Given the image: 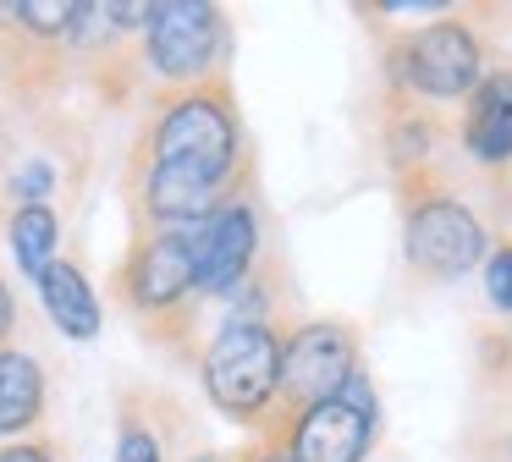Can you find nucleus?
Instances as JSON below:
<instances>
[{"label":"nucleus","mask_w":512,"mask_h":462,"mask_svg":"<svg viewBox=\"0 0 512 462\" xmlns=\"http://www.w3.org/2000/svg\"><path fill=\"white\" fill-rule=\"evenodd\" d=\"M243 165V132L221 77L204 88H182L155 110L138 149V204L160 226H204L232 198Z\"/></svg>","instance_id":"obj_1"},{"label":"nucleus","mask_w":512,"mask_h":462,"mask_svg":"<svg viewBox=\"0 0 512 462\" xmlns=\"http://www.w3.org/2000/svg\"><path fill=\"white\" fill-rule=\"evenodd\" d=\"M204 391L237 424H259L281 402V341L270 325L226 319L204 352Z\"/></svg>","instance_id":"obj_2"},{"label":"nucleus","mask_w":512,"mask_h":462,"mask_svg":"<svg viewBox=\"0 0 512 462\" xmlns=\"http://www.w3.org/2000/svg\"><path fill=\"white\" fill-rule=\"evenodd\" d=\"M402 248L408 264L430 281H463L474 264L490 259V231L474 215V204H463L446 187H424L408 198V215H402Z\"/></svg>","instance_id":"obj_3"},{"label":"nucleus","mask_w":512,"mask_h":462,"mask_svg":"<svg viewBox=\"0 0 512 462\" xmlns=\"http://www.w3.org/2000/svg\"><path fill=\"white\" fill-rule=\"evenodd\" d=\"M226 50V17L204 0H160L144 17V61L160 83L204 88Z\"/></svg>","instance_id":"obj_4"},{"label":"nucleus","mask_w":512,"mask_h":462,"mask_svg":"<svg viewBox=\"0 0 512 462\" xmlns=\"http://www.w3.org/2000/svg\"><path fill=\"white\" fill-rule=\"evenodd\" d=\"M485 72L490 66H485V50H479V33L457 17H441L430 28H419L391 55V77L413 99H468L485 83Z\"/></svg>","instance_id":"obj_5"},{"label":"nucleus","mask_w":512,"mask_h":462,"mask_svg":"<svg viewBox=\"0 0 512 462\" xmlns=\"http://www.w3.org/2000/svg\"><path fill=\"white\" fill-rule=\"evenodd\" d=\"M122 292L144 319H171L199 297V226H160L122 264Z\"/></svg>","instance_id":"obj_6"},{"label":"nucleus","mask_w":512,"mask_h":462,"mask_svg":"<svg viewBox=\"0 0 512 462\" xmlns=\"http://www.w3.org/2000/svg\"><path fill=\"white\" fill-rule=\"evenodd\" d=\"M375 424H380V402H375V380L364 369L342 385V396L320 407H303L292 418V429H281L276 446H287L298 462H364L375 446Z\"/></svg>","instance_id":"obj_7"},{"label":"nucleus","mask_w":512,"mask_h":462,"mask_svg":"<svg viewBox=\"0 0 512 462\" xmlns=\"http://www.w3.org/2000/svg\"><path fill=\"white\" fill-rule=\"evenodd\" d=\"M364 369L358 363V336L342 319H309L281 341V407L303 413L320 407L331 396H342V385Z\"/></svg>","instance_id":"obj_8"},{"label":"nucleus","mask_w":512,"mask_h":462,"mask_svg":"<svg viewBox=\"0 0 512 462\" xmlns=\"http://www.w3.org/2000/svg\"><path fill=\"white\" fill-rule=\"evenodd\" d=\"M259 259V215L243 193H232L199 226V297H232L254 275Z\"/></svg>","instance_id":"obj_9"},{"label":"nucleus","mask_w":512,"mask_h":462,"mask_svg":"<svg viewBox=\"0 0 512 462\" xmlns=\"http://www.w3.org/2000/svg\"><path fill=\"white\" fill-rule=\"evenodd\" d=\"M463 149L479 165H512V72L490 66L485 83L463 99Z\"/></svg>","instance_id":"obj_10"},{"label":"nucleus","mask_w":512,"mask_h":462,"mask_svg":"<svg viewBox=\"0 0 512 462\" xmlns=\"http://www.w3.org/2000/svg\"><path fill=\"white\" fill-rule=\"evenodd\" d=\"M39 303H45V314L56 319L61 336H72V341L100 336V297H94L89 275H83L78 264H67V259L50 264L45 281H39Z\"/></svg>","instance_id":"obj_11"},{"label":"nucleus","mask_w":512,"mask_h":462,"mask_svg":"<svg viewBox=\"0 0 512 462\" xmlns=\"http://www.w3.org/2000/svg\"><path fill=\"white\" fill-rule=\"evenodd\" d=\"M45 413V369L23 347H0V435H28Z\"/></svg>","instance_id":"obj_12"},{"label":"nucleus","mask_w":512,"mask_h":462,"mask_svg":"<svg viewBox=\"0 0 512 462\" xmlns=\"http://www.w3.org/2000/svg\"><path fill=\"white\" fill-rule=\"evenodd\" d=\"M56 242H61V226H56V209L50 204H17L12 215V253H17V270L28 281H45V270L56 264Z\"/></svg>","instance_id":"obj_13"},{"label":"nucleus","mask_w":512,"mask_h":462,"mask_svg":"<svg viewBox=\"0 0 512 462\" xmlns=\"http://www.w3.org/2000/svg\"><path fill=\"white\" fill-rule=\"evenodd\" d=\"M12 22L34 39H78L83 6L78 0H23V6H12Z\"/></svg>","instance_id":"obj_14"},{"label":"nucleus","mask_w":512,"mask_h":462,"mask_svg":"<svg viewBox=\"0 0 512 462\" xmlns=\"http://www.w3.org/2000/svg\"><path fill=\"white\" fill-rule=\"evenodd\" d=\"M116 462H166L160 435H155V429H149L138 413L122 418V435H116Z\"/></svg>","instance_id":"obj_15"},{"label":"nucleus","mask_w":512,"mask_h":462,"mask_svg":"<svg viewBox=\"0 0 512 462\" xmlns=\"http://www.w3.org/2000/svg\"><path fill=\"white\" fill-rule=\"evenodd\" d=\"M485 292H490V308H496V314H512V237L490 248V259H485Z\"/></svg>","instance_id":"obj_16"},{"label":"nucleus","mask_w":512,"mask_h":462,"mask_svg":"<svg viewBox=\"0 0 512 462\" xmlns=\"http://www.w3.org/2000/svg\"><path fill=\"white\" fill-rule=\"evenodd\" d=\"M12 193L23 198V204H45V193H50V165H45V160L23 165V171L12 176Z\"/></svg>","instance_id":"obj_17"},{"label":"nucleus","mask_w":512,"mask_h":462,"mask_svg":"<svg viewBox=\"0 0 512 462\" xmlns=\"http://www.w3.org/2000/svg\"><path fill=\"white\" fill-rule=\"evenodd\" d=\"M0 462H56V451L39 446V440H17V446L0 451Z\"/></svg>","instance_id":"obj_18"},{"label":"nucleus","mask_w":512,"mask_h":462,"mask_svg":"<svg viewBox=\"0 0 512 462\" xmlns=\"http://www.w3.org/2000/svg\"><path fill=\"white\" fill-rule=\"evenodd\" d=\"M12 336V292H6V281H0V341Z\"/></svg>","instance_id":"obj_19"},{"label":"nucleus","mask_w":512,"mask_h":462,"mask_svg":"<svg viewBox=\"0 0 512 462\" xmlns=\"http://www.w3.org/2000/svg\"><path fill=\"white\" fill-rule=\"evenodd\" d=\"M254 462H298V457H292V451H287V446H276V440H270V446H265V451H259V457H254Z\"/></svg>","instance_id":"obj_20"},{"label":"nucleus","mask_w":512,"mask_h":462,"mask_svg":"<svg viewBox=\"0 0 512 462\" xmlns=\"http://www.w3.org/2000/svg\"><path fill=\"white\" fill-rule=\"evenodd\" d=\"M507 457H512V440H507Z\"/></svg>","instance_id":"obj_21"},{"label":"nucleus","mask_w":512,"mask_h":462,"mask_svg":"<svg viewBox=\"0 0 512 462\" xmlns=\"http://www.w3.org/2000/svg\"><path fill=\"white\" fill-rule=\"evenodd\" d=\"M204 462H221V457H204Z\"/></svg>","instance_id":"obj_22"}]
</instances>
